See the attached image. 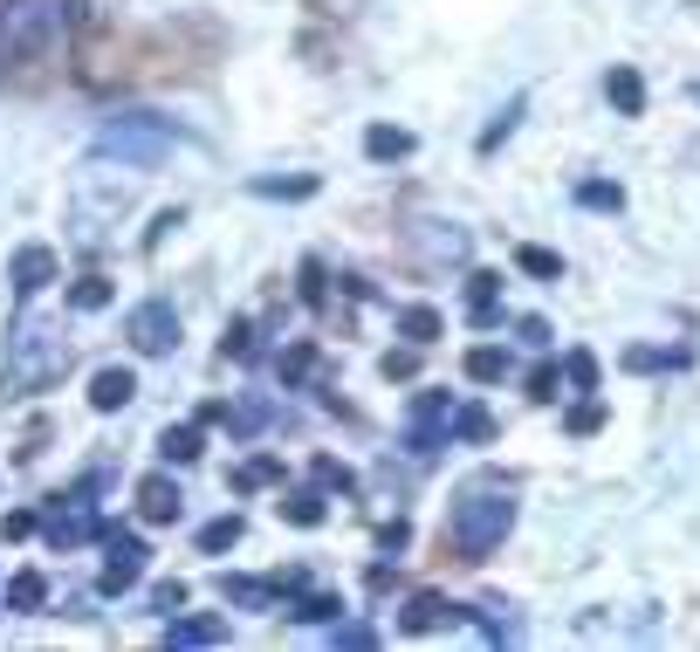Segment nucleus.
Listing matches in <instances>:
<instances>
[{
	"label": "nucleus",
	"instance_id": "7c9ffc66",
	"mask_svg": "<svg viewBox=\"0 0 700 652\" xmlns=\"http://www.w3.org/2000/svg\"><path fill=\"white\" fill-rule=\"evenodd\" d=\"M563 378H570L576 392H591V385H598V357H591V350H576V357L563 364Z\"/></svg>",
	"mask_w": 700,
	"mask_h": 652
},
{
	"label": "nucleus",
	"instance_id": "f257e3e1",
	"mask_svg": "<svg viewBox=\"0 0 700 652\" xmlns=\"http://www.w3.org/2000/svg\"><path fill=\"white\" fill-rule=\"evenodd\" d=\"M76 364L62 323H21V330L8 337V372H0V385H8V398H34L62 385V372Z\"/></svg>",
	"mask_w": 700,
	"mask_h": 652
},
{
	"label": "nucleus",
	"instance_id": "b1692460",
	"mask_svg": "<svg viewBox=\"0 0 700 652\" xmlns=\"http://www.w3.org/2000/svg\"><path fill=\"white\" fill-rule=\"evenodd\" d=\"M234 543H240V515H220V522L199 528V550H206V556H220V550H234Z\"/></svg>",
	"mask_w": 700,
	"mask_h": 652
},
{
	"label": "nucleus",
	"instance_id": "ea45409f",
	"mask_svg": "<svg viewBox=\"0 0 700 652\" xmlns=\"http://www.w3.org/2000/svg\"><path fill=\"white\" fill-rule=\"evenodd\" d=\"M420 350V344H412ZM412 350H398V357H385V378H412Z\"/></svg>",
	"mask_w": 700,
	"mask_h": 652
},
{
	"label": "nucleus",
	"instance_id": "473e14b6",
	"mask_svg": "<svg viewBox=\"0 0 700 652\" xmlns=\"http://www.w3.org/2000/svg\"><path fill=\"white\" fill-rule=\"evenodd\" d=\"M529 398H563V372H550V364H543V372H529Z\"/></svg>",
	"mask_w": 700,
	"mask_h": 652
},
{
	"label": "nucleus",
	"instance_id": "39448f33",
	"mask_svg": "<svg viewBox=\"0 0 700 652\" xmlns=\"http://www.w3.org/2000/svg\"><path fill=\"white\" fill-rule=\"evenodd\" d=\"M124 337H131V350H145V357H172L179 350V309L172 303H138L131 323H124Z\"/></svg>",
	"mask_w": 700,
	"mask_h": 652
},
{
	"label": "nucleus",
	"instance_id": "f8f14e48",
	"mask_svg": "<svg viewBox=\"0 0 700 652\" xmlns=\"http://www.w3.org/2000/svg\"><path fill=\"white\" fill-rule=\"evenodd\" d=\"M131 398H138V378L124 372V364H103V372L90 378V405H97V413H124Z\"/></svg>",
	"mask_w": 700,
	"mask_h": 652
},
{
	"label": "nucleus",
	"instance_id": "cd10ccee",
	"mask_svg": "<svg viewBox=\"0 0 700 652\" xmlns=\"http://www.w3.org/2000/svg\"><path fill=\"white\" fill-rule=\"evenodd\" d=\"M515 117H522V97H509V103H502V117H494V125L481 131V151H494V145H502V138L515 131Z\"/></svg>",
	"mask_w": 700,
	"mask_h": 652
},
{
	"label": "nucleus",
	"instance_id": "2eb2a0df",
	"mask_svg": "<svg viewBox=\"0 0 700 652\" xmlns=\"http://www.w3.org/2000/svg\"><path fill=\"white\" fill-rule=\"evenodd\" d=\"M467 316L481 323V330L502 316V275H467Z\"/></svg>",
	"mask_w": 700,
	"mask_h": 652
},
{
	"label": "nucleus",
	"instance_id": "58836bf2",
	"mask_svg": "<svg viewBox=\"0 0 700 652\" xmlns=\"http://www.w3.org/2000/svg\"><path fill=\"white\" fill-rule=\"evenodd\" d=\"M329 639H337V645H351V652H357V645H371V639H378V632H371V625H337V632H329Z\"/></svg>",
	"mask_w": 700,
	"mask_h": 652
},
{
	"label": "nucleus",
	"instance_id": "1a4fd4ad",
	"mask_svg": "<svg viewBox=\"0 0 700 652\" xmlns=\"http://www.w3.org/2000/svg\"><path fill=\"white\" fill-rule=\"evenodd\" d=\"M56 275H62L56 248H14V261H8V289H14V296H34V289H49Z\"/></svg>",
	"mask_w": 700,
	"mask_h": 652
},
{
	"label": "nucleus",
	"instance_id": "f704fd0d",
	"mask_svg": "<svg viewBox=\"0 0 700 652\" xmlns=\"http://www.w3.org/2000/svg\"><path fill=\"white\" fill-rule=\"evenodd\" d=\"M316 481H329V487H337V495H351V467H337V461H316Z\"/></svg>",
	"mask_w": 700,
	"mask_h": 652
},
{
	"label": "nucleus",
	"instance_id": "0eeeda50",
	"mask_svg": "<svg viewBox=\"0 0 700 652\" xmlns=\"http://www.w3.org/2000/svg\"><path fill=\"white\" fill-rule=\"evenodd\" d=\"M41 528H49V543H56V550H69V543H90V536H97V502H90V487L62 495V502L49 508V522H41Z\"/></svg>",
	"mask_w": 700,
	"mask_h": 652
},
{
	"label": "nucleus",
	"instance_id": "72a5a7b5",
	"mask_svg": "<svg viewBox=\"0 0 700 652\" xmlns=\"http://www.w3.org/2000/svg\"><path fill=\"white\" fill-rule=\"evenodd\" d=\"M453 433H461V439H487L494 426H487V413H481V405H467V413L453 419Z\"/></svg>",
	"mask_w": 700,
	"mask_h": 652
},
{
	"label": "nucleus",
	"instance_id": "f3484780",
	"mask_svg": "<svg viewBox=\"0 0 700 652\" xmlns=\"http://www.w3.org/2000/svg\"><path fill=\"white\" fill-rule=\"evenodd\" d=\"M227 639V619H172L165 625V645H220Z\"/></svg>",
	"mask_w": 700,
	"mask_h": 652
},
{
	"label": "nucleus",
	"instance_id": "412c9836",
	"mask_svg": "<svg viewBox=\"0 0 700 652\" xmlns=\"http://www.w3.org/2000/svg\"><path fill=\"white\" fill-rule=\"evenodd\" d=\"M41 597H49V584H41L34 570H14L8 577V611H41Z\"/></svg>",
	"mask_w": 700,
	"mask_h": 652
},
{
	"label": "nucleus",
	"instance_id": "4be33fe9",
	"mask_svg": "<svg viewBox=\"0 0 700 652\" xmlns=\"http://www.w3.org/2000/svg\"><path fill=\"white\" fill-rule=\"evenodd\" d=\"M282 515L296 522V528H316V522H323V495H316V487H296V495L282 502Z\"/></svg>",
	"mask_w": 700,
	"mask_h": 652
},
{
	"label": "nucleus",
	"instance_id": "a211bd4d",
	"mask_svg": "<svg viewBox=\"0 0 700 652\" xmlns=\"http://www.w3.org/2000/svg\"><path fill=\"white\" fill-rule=\"evenodd\" d=\"M288 619H296V625H329V619H344V597L337 591H309V597L288 604Z\"/></svg>",
	"mask_w": 700,
	"mask_h": 652
},
{
	"label": "nucleus",
	"instance_id": "5701e85b",
	"mask_svg": "<svg viewBox=\"0 0 700 652\" xmlns=\"http://www.w3.org/2000/svg\"><path fill=\"white\" fill-rule=\"evenodd\" d=\"M110 296H117V289H110V281H103V275H82V281H76V289H69V309H82V316H90V309H103Z\"/></svg>",
	"mask_w": 700,
	"mask_h": 652
},
{
	"label": "nucleus",
	"instance_id": "7ed1b4c3",
	"mask_svg": "<svg viewBox=\"0 0 700 652\" xmlns=\"http://www.w3.org/2000/svg\"><path fill=\"white\" fill-rule=\"evenodd\" d=\"M509 528H515V495L509 487H467V495L453 502L446 536H453V550H461L467 563H481V556H494L509 543Z\"/></svg>",
	"mask_w": 700,
	"mask_h": 652
},
{
	"label": "nucleus",
	"instance_id": "a878e982",
	"mask_svg": "<svg viewBox=\"0 0 700 652\" xmlns=\"http://www.w3.org/2000/svg\"><path fill=\"white\" fill-rule=\"evenodd\" d=\"M515 261H522V275H535V281H556V275H563V255H550V248H522Z\"/></svg>",
	"mask_w": 700,
	"mask_h": 652
},
{
	"label": "nucleus",
	"instance_id": "6ab92c4d",
	"mask_svg": "<svg viewBox=\"0 0 700 652\" xmlns=\"http://www.w3.org/2000/svg\"><path fill=\"white\" fill-rule=\"evenodd\" d=\"M158 454H165V461H179V467H193V461L206 454V446H199V433H193V426H165V433H158Z\"/></svg>",
	"mask_w": 700,
	"mask_h": 652
},
{
	"label": "nucleus",
	"instance_id": "bb28decb",
	"mask_svg": "<svg viewBox=\"0 0 700 652\" xmlns=\"http://www.w3.org/2000/svg\"><path fill=\"white\" fill-rule=\"evenodd\" d=\"M576 199H584V207H598V214H618V207H625V192H618V186H604V179L576 186Z\"/></svg>",
	"mask_w": 700,
	"mask_h": 652
},
{
	"label": "nucleus",
	"instance_id": "4468645a",
	"mask_svg": "<svg viewBox=\"0 0 700 652\" xmlns=\"http://www.w3.org/2000/svg\"><path fill=\"white\" fill-rule=\"evenodd\" d=\"M604 97L618 103V117H639V110H645V83H639V69L618 62V69L604 76Z\"/></svg>",
	"mask_w": 700,
	"mask_h": 652
},
{
	"label": "nucleus",
	"instance_id": "393cba45",
	"mask_svg": "<svg viewBox=\"0 0 700 652\" xmlns=\"http://www.w3.org/2000/svg\"><path fill=\"white\" fill-rule=\"evenodd\" d=\"M364 151H371V158H405V151H412V138H405V131H392V125H371V131H364Z\"/></svg>",
	"mask_w": 700,
	"mask_h": 652
},
{
	"label": "nucleus",
	"instance_id": "c9c22d12",
	"mask_svg": "<svg viewBox=\"0 0 700 652\" xmlns=\"http://www.w3.org/2000/svg\"><path fill=\"white\" fill-rule=\"evenodd\" d=\"M151 611H186V584H158L151 591Z\"/></svg>",
	"mask_w": 700,
	"mask_h": 652
},
{
	"label": "nucleus",
	"instance_id": "f03ea898",
	"mask_svg": "<svg viewBox=\"0 0 700 652\" xmlns=\"http://www.w3.org/2000/svg\"><path fill=\"white\" fill-rule=\"evenodd\" d=\"M69 28V0H0V76L41 62Z\"/></svg>",
	"mask_w": 700,
	"mask_h": 652
},
{
	"label": "nucleus",
	"instance_id": "4c0bfd02",
	"mask_svg": "<svg viewBox=\"0 0 700 652\" xmlns=\"http://www.w3.org/2000/svg\"><path fill=\"white\" fill-rule=\"evenodd\" d=\"M591 426H604V405H576V413H570V433H591Z\"/></svg>",
	"mask_w": 700,
	"mask_h": 652
},
{
	"label": "nucleus",
	"instance_id": "9d476101",
	"mask_svg": "<svg viewBox=\"0 0 700 652\" xmlns=\"http://www.w3.org/2000/svg\"><path fill=\"white\" fill-rule=\"evenodd\" d=\"M453 619H467V611L453 604V597H440V591H420V597L405 604L398 632H405V639H426V632H440V625H453Z\"/></svg>",
	"mask_w": 700,
	"mask_h": 652
},
{
	"label": "nucleus",
	"instance_id": "c85d7f7f",
	"mask_svg": "<svg viewBox=\"0 0 700 652\" xmlns=\"http://www.w3.org/2000/svg\"><path fill=\"white\" fill-rule=\"evenodd\" d=\"M309 372H316V344H296V350L282 357V385H296V378H309Z\"/></svg>",
	"mask_w": 700,
	"mask_h": 652
},
{
	"label": "nucleus",
	"instance_id": "c756f323",
	"mask_svg": "<svg viewBox=\"0 0 700 652\" xmlns=\"http://www.w3.org/2000/svg\"><path fill=\"white\" fill-rule=\"evenodd\" d=\"M255 192H268V199H309L316 179H255Z\"/></svg>",
	"mask_w": 700,
	"mask_h": 652
},
{
	"label": "nucleus",
	"instance_id": "aec40b11",
	"mask_svg": "<svg viewBox=\"0 0 700 652\" xmlns=\"http://www.w3.org/2000/svg\"><path fill=\"white\" fill-rule=\"evenodd\" d=\"M467 378H474V385H502V378H509V350H494V344L467 350Z\"/></svg>",
	"mask_w": 700,
	"mask_h": 652
},
{
	"label": "nucleus",
	"instance_id": "ddd939ff",
	"mask_svg": "<svg viewBox=\"0 0 700 652\" xmlns=\"http://www.w3.org/2000/svg\"><path fill=\"white\" fill-rule=\"evenodd\" d=\"M275 591L282 584H262V577H220V604H234V611H268Z\"/></svg>",
	"mask_w": 700,
	"mask_h": 652
},
{
	"label": "nucleus",
	"instance_id": "9b49d317",
	"mask_svg": "<svg viewBox=\"0 0 700 652\" xmlns=\"http://www.w3.org/2000/svg\"><path fill=\"white\" fill-rule=\"evenodd\" d=\"M179 508H186V495H179L172 474H145L138 481V515L145 522H179Z\"/></svg>",
	"mask_w": 700,
	"mask_h": 652
},
{
	"label": "nucleus",
	"instance_id": "6e6552de",
	"mask_svg": "<svg viewBox=\"0 0 700 652\" xmlns=\"http://www.w3.org/2000/svg\"><path fill=\"white\" fill-rule=\"evenodd\" d=\"M446 426H453V398H446V392H426L420 405H412V433H405V446L426 461V454H440Z\"/></svg>",
	"mask_w": 700,
	"mask_h": 652
},
{
	"label": "nucleus",
	"instance_id": "e433bc0d",
	"mask_svg": "<svg viewBox=\"0 0 700 652\" xmlns=\"http://www.w3.org/2000/svg\"><path fill=\"white\" fill-rule=\"evenodd\" d=\"M625 364H632V372H667V364H680V357H667V350H632Z\"/></svg>",
	"mask_w": 700,
	"mask_h": 652
},
{
	"label": "nucleus",
	"instance_id": "20e7f679",
	"mask_svg": "<svg viewBox=\"0 0 700 652\" xmlns=\"http://www.w3.org/2000/svg\"><path fill=\"white\" fill-rule=\"evenodd\" d=\"M172 125L165 117H117V125H103V138H97V151H117V158H131V166H158L165 151H172Z\"/></svg>",
	"mask_w": 700,
	"mask_h": 652
},
{
	"label": "nucleus",
	"instance_id": "423d86ee",
	"mask_svg": "<svg viewBox=\"0 0 700 652\" xmlns=\"http://www.w3.org/2000/svg\"><path fill=\"white\" fill-rule=\"evenodd\" d=\"M145 556H151V550H145L138 536L110 528V536H103V577H97V584H103L110 597H124V591H131V584L145 577Z\"/></svg>",
	"mask_w": 700,
	"mask_h": 652
},
{
	"label": "nucleus",
	"instance_id": "dca6fc26",
	"mask_svg": "<svg viewBox=\"0 0 700 652\" xmlns=\"http://www.w3.org/2000/svg\"><path fill=\"white\" fill-rule=\"evenodd\" d=\"M440 330H446V316H440V309H426V303L398 309V337H405V344H420V350H426V344H433Z\"/></svg>",
	"mask_w": 700,
	"mask_h": 652
},
{
	"label": "nucleus",
	"instance_id": "2f4dec72",
	"mask_svg": "<svg viewBox=\"0 0 700 652\" xmlns=\"http://www.w3.org/2000/svg\"><path fill=\"white\" fill-rule=\"evenodd\" d=\"M255 350V323H227V337H220V357H247Z\"/></svg>",
	"mask_w": 700,
	"mask_h": 652
}]
</instances>
